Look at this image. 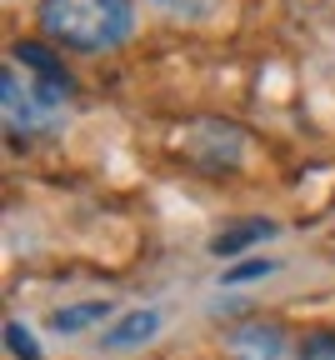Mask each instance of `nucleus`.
Segmentation results:
<instances>
[{"mask_svg": "<svg viewBox=\"0 0 335 360\" xmlns=\"http://www.w3.org/2000/svg\"><path fill=\"white\" fill-rule=\"evenodd\" d=\"M106 321H115V305L110 300H75L51 310V330L56 335H85V330H106Z\"/></svg>", "mask_w": 335, "mask_h": 360, "instance_id": "7", "label": "nucleus"}, {"mask_svg": "<svg viewBox=\"0 0 335 360\" xmlns=\"http://www.w3.org/2000/svg\"><path fill=\"white\" fill-rule=\"evenodd\" d=\"M280 231L275 220H265V215H255V220H241V225H230V231H220V236H210V255L215 260H230V255H241L246 245H255V240H270Z\"/></svg>", "mask_w": 335, "mask_h": 360, "instance_id": "8", "label": "nucleus"}, {"mask_svg": "<svg viewBox=\"0 0 335 360\" xmlns=\"http://www.w3.org/2000/svg\"><path fill=\"white\" fill-rule=\"evenodd\" d=\"M11 65H20L25 75H35V80H45V85H56L61 96H70V90H75V75L61 65V56L51 51V45H40V40H15V45H11Z\"/></svg>", "mask_w": 335, "mask_h": 360, "instance_id": "6", "label": "nucleus"}, {"mask_svg": "<svg viewBox=\"0 0 335 360\" xmlns=\"http://www.w3.org/2000/svg\"><path fill=\"white\" fill-rule=\"evenodd\" d=\"M275 270H280V260H270V255H246V260H235L230 270H220V285H251V281L275 276Z\"/></svg>", "mask_w": 335, "mask_h": 360, "instance_id": "10", "label": "nucleus"}, {"mask_svg": "<svg viewBox=\"0 0 335 360\" xmlns=\"http://www.w3.org/2000/svg\"><path fill=\"white\" fill-rule=\"evenodd\" d=\"M160 330H165V310H160V305H140V310L115 315V321L101 330V350H106V355H125V350L151 345Z\"/></svg>", "mask_w": 335, "mask_h": 360, "instance_id": "5", "label": "nucleus"}, {"mask_svg": "<svg viewBox=\"0 0 335 360\" xmlns=\"http://www.w3.org/2000/svg\"><path fill=\"white\" fill-rule=\"evenodd\" d=\"M175 146H180V155H190L206 170H235L246 160L251 141H246V130L230 125V120H196V125H185L175 135Z\"/></svg>", "mask_w": 335, "mask_h": 360, "instance_id": "3", "label": "nucleus"}, {"mask_svg": "<svg viewBox=\"0 0 335 360\" xmlns=\"http://www.w3.org/2000/svg\"><path fill=\"white\" fill-rule=\"evenodd\" d=\"M6 350H11L15 360H40V345H35V335H30L20 321H6Z\"/></svg>", "mask_w": 335, "mask_h": 360, "instance_id": "12", "label": "nucleus"}, {"mask_svg": "<svg viewBox=\"0 0 335 360\" xmlns=\"http://www.w3.org/2000/svg\"><path fill=\"white\" fill-rule=\"evenodd\" d=\"M0 105H6L11 141H40V135H56L65 125V96L56 85L25 75L20 65L0 70Z\"/></svg>", "mask_w": 335, "mask_h": 360, "instance_id": "2", "label": "nucleus"}, {"mask_svg": "<svg viewBox=\"0 0 335 360\" xmlns=\"http://www.w3.org/2000/svg\"><path fill=\"white\" fill-rule=\"evenodd\" d=\"M285 350H291L285 326L280 321H260V315L230 326V335H225V360H285Z\"/></svg>", "mask_w": 335, "mask_h": 360, "instance_id": "4", "label": "nucleus"}, {"mask_svg": "<svg viewBox=\"0 0 335 360\" xmlns=\"http://www.w3.org/2000/svg\"><path fill=\"white\" fill-rule=\"evenodd\" d=\"M296 360H335V330H310V335H301Z\"/></svg>", "mask_w": 335, "mask_h": 360, "instance_id": "11", "label": "nucleus"}, {"mask_svg": "<svg viewBox=\"0 0 335 360\" xmlns=\"http://www.w3.org/2000/svg\"><path fill=\"white\" fill-rule=\"evenodd\" d=\"M225 0H151V11H160L165 20H180V25H206L220 15Z\"/></svg>", "mask_w": 335, "mask_h": 360, "instance_id": "9", "label": "nucleus"}, {"mask_svg": "<svg viewBox=\"0 0 335 360\" xmlns=\"http://www.w3.org/2000/svg\"><path fill=\"white\" fill-rule=\"evenodd\" d=\"M35 20L51 45L106 56L135 35V0H40Z\"/></svg>", "mask_w": 335, "mask_h": 360, "instance_id": "1", "label": "nucleus"}]
</instances>
